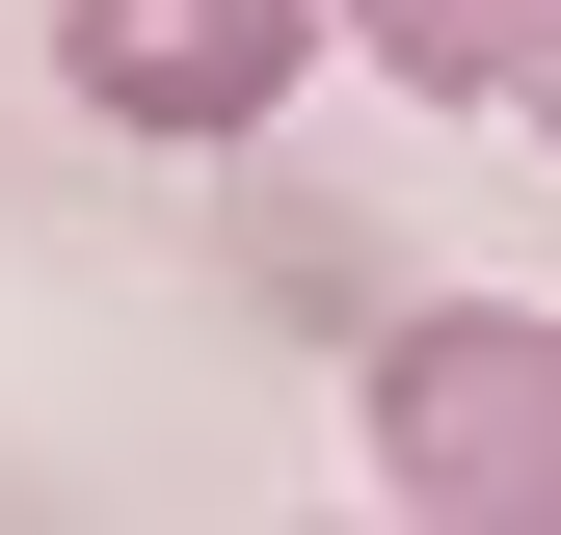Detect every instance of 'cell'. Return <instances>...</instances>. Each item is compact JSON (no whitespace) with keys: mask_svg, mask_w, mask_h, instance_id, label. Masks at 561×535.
Instances as JSON below:
<instances>
[{"mask_svg":"<svg viewBox=\"0 0 561 535\" xmlns=\"http://www.w3.org/2000/svg\"><path fill=\"white\" fill-rule=\"evenodd\" d=\"M375 482H401V535H561V295L375 321Z\"/></svg>","mask_w":561,"mask_h":535,"instance_id":"1","label":"cell"},{"mask_svg":"<svg viewBox=\"0 0 561 535\" xmlns=\"http://www.w3.org/2000/svg\"><path fill=\"white\" fill-rule=\"evenodd\" d=\"M347 54H375V81H428V107L561 134V0H347Z\"/></svg>","mask_w":561,"mask_h":535,"instance_id":"3","label":"cell"},{"mask_svg":"<svg viewBox=\"0 0 561 535\" xmlns=\"http://www.w3.org/2000/svg\"><path fill=\"white\" fill-rule=\"evenodd\" d=\"M321 27H347V0H54V81H81L107 134H161V161H215V134L295 107Z\"/></svg>","mask_w":561,"mask_h":535,"instance_id":"2","label":"cell"},{"mask_svg":"<svg viewBox=\"0 0 561 535\" xmlns=\"http://www.w3.org/2000/svg\"><path fill=\"white\" fill-rule=\"evenodd\" d=\"M375 535H401V509H375Z\"/></svg>","mask_w":561,"mask_h":535,"instance_id":"4","label":"cell"}]
</instances>
